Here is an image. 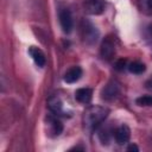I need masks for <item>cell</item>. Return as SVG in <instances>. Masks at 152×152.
I'll list each match as a JSON object with an SVG mask.
<instances>
[{
  "mask_svg": "<svg viewBox=\"0 0 152 152\" xmlns=\"http://www.w3.org/2000/svg\"><path fill=\"white\" fill-rule=\"evenodd\" d=\"M109 109L103 106H90L83 113V126L88 131L97 128L108 116Z\"/></svg>",
  "mask_w": 152,
  "mask_h": 152,
  "instance_id": "obj_1",
  "label": "cell"
},
{
  "mask_svg": "<svg viewBox=\"0 0 152 152\" xmlns=\"http://www.w3.org/2000/svg\"><path fill=\"white\" fill-rule=\"evenodd\" d=\"M99 30L87 19H83L81 23V37L87 45H94L99 39Z\"/></svg>",
  "mask_w": 152,
  "mask_h": 152,
  "instance_id": "obj_2",
  "label": "cell"
},
{
  "mask_svg": "<svg viewBox=\"0 0 152 152\" xmlns=\"http://www.w3.org/2000/svg\"><path fill=\"white\" fill-rule=\"evenodd\" d=\"M120 94V84L116 81H109L101 90V97L106 101H112L116 99Z\"/></svg>",
  "mask_w": 152,
  "mask_h": 152,
  "instance_id": "obj_3",
  "label": "cell"
},
{
  "mask_svg": "<svg viewBox=\"0 0 152 152\" xmlns=\"http://www.w3.org/2000/svg\"><path fill=\"white\" fill-rule=\"evenodd\" d=\"M84 11L91 15H99L104 11L103 0H84Z\"/></svg>",
  "mask_w": 152,
  "mask_h": 152,
  "instance_id": "obj_4",
  "label": "cell"
},
{
  "mask_svg": "<svg viewBox=\"0 0 152 152\" xmlns=\"http://www.w3.org/2000/svg\"><path fill=\"white\" fill-rule=\"evenodd\" d=\"M58 18H59V24L63 30L64 33H70L72 30V17L69 10L63 8L59 11L58 13Z\"/></svg>",
  "mask_w": 152,
  "mask_h": 152,
  "instance_id": "obj_5",
  "label": "cell"
},
{
  "mask_svg": "<svg viewBox=\"0 0 152 152\" xmlns=\"http://www.w3.org/2000/svg\"><path fill=\"white\" fill-rule=\"evenodd\" d=\"M114 53H115V45L113 40L110 38H106L101 44V49H100L101 57L104 61H110L114 57Z\"/></svg>",
  "mask_w": 152,
  "mask_h": 152,
  "instance_id": "obj_6",
  "label": "cell"
},
{
  "mask_svg": "<svg viewBox=\"0 0 152 152\" xmlns=\"http://www.w3.org/2000/svg\"><path fill=\"white\" fill-rule=\"evenodd\" d=\"M129 137H131V129H129V127L126 126V125L119 126V127L115 129V132H114L115 141H116L119 145L126 144V142L129 140Z\"/></svg>",
  "mask_w": 152,
  "mask_h": 152,
  "instance_id": "obj_7",
  "label": "cell"
},
{
  "mask_svg": "<svg viewBox=\"0 0 152 152\" xmlns=\"http://www.w3.org/2000/svg\"><path fill=\"white\" fill-rule=\"evenodd\" d=\"M48 107L50 109V112L56 115V116H59V115H64V110H63V103L61 101L59 97L57 96H51L49 100H48Z\"/></svg>",
  "mask_w": 152,
  "mask_h": 152,
  "instance_id": "obj_8",
  "label": "cell"
},
{
  "mask_svg": "<svg viewBox=\"0 0 152 152\" xmlns=\"http://www.w3.org/2000/svg\"><path fill=\"white\" fill-rule=\"evenodd\" d=\"M28 53H30V56L32 57V59H33V62L36 63L37 66L43 68V66L45 65V63H46V58H45L44 52H43L39 48L31 46V48L28 49Z\"/></svg>",
  "mask_w": 152,
  "mask_h": 152,
  "instance_id": "obj_9",
  "label": "cell"
},
{
  "mask_svg": "<svg viewBox=\"0 0 152 152\" xmlns=\"http://www.w3.org/2000/svg\"><path fill=\"white\" fill-rule=\"evenodd\" d=\"M81 76H82V69L80 66H71L64 74L63 80L66 83H75L81 78Z\"/></svg>",
  "mask_w": 152,
  "mask_h": 152,
  "instance_id": "obj_10",
  "label": "cell"
},
{
  "mask_svg": "<svg viewBox=\"0 0 152 152\" xmlns=\"http://www.w3.org/2000/svg\"><path fill=\"white\" fill-rule=\"evenodd\" d=\"M93 97V90L90 88H78L75 91V99L81 103H89Z\"/></svg>",
  "mask_w": 152,
  "mask_h": 152,
  "instance_id": "obj_11",
  "label": "cell"
},
{
  "mask_svg": "<svg viewBox=\"0 0 152 152\" xmlns=\"http://www.w3.org/2000/svg\"><path fill=\"white\" fill-rule=\"evenodd\" d=\"M48 124H49V126H50V132L56 137V135H59L61 133H62V131H63V125H62V122L59 121V119L56 116V115H53V114H51V115H49L48 116Z\"/></svg>",
  "mask_w": 152,
  "mask_h": 152,
  "instance_id": "obj_12",
  "label": "cell"
},
{
  "mask_svg": "<svg viewBox=\"0 0 152 152\" xmlns=\"http://www.w3.org/2000/svg\"><path fill=\"white\" fill-rule=\"evenodd\" d=\"M127 69L131 74H135V75H140L146 70L145 64L140 63V62H132L127 65Z\"/></svg>",
  "mask_w": 152,
  "mask_h": 152,
  "instance_id": "obj_13",
  "label": "cell"
},
{
  "mask_svg": "<svg viewBox=\"0 0 152 152\" xmlns=\"http://www.w3.org/2000/svg\"><path fill=\"white\" fill-rule=\"evenodd\" d=\"M110 137H112V129L104 127V128H101L99 131V138L102 141V144H108Z\"/></svg>",
  "mask_w": 152,
  "mask_h": 152,
  "instance_id": "obj_14",
  "label": "cell"
},
{
  "mask_svg": "<svg viewBox=\"0 0 152 152\" xmlns=\"http://www.w3.org/2000/svg\"><path fill=\"white\" fill-rule=\"evenodd\" d=\"M140 8L145 14L152 15V0H140Z\"/></svg>",
  "mask_w": 152,
  "mask_h": 152,
  "instance_id": "obj_15",
  "label": "cell"
},
{
  "mask_svg": "<svg viewBox=\"0 0 152 152\" xmlns=\"http://www.w3.org/2000/svg\"><path fill=\"white\" fill-rule=\"evenodd\" d=\"M135 103L138 106H152V96L150 95H144V96H140L135 100Z\"/></svg>",
  "mask_w": 152,
  "mask_h": 152,
  "instance_id": "obj_16",
  "label": "cell"
},
{
  "mask_svg": "<svg viewBox=\"0 0 152 152\" xmlns=\"http://www.w3.org/2000/svg\"><path fill=\"white\" fill-rule=\"evenodd\" d=\"M126 66H127V61L124 59V58H121V59H118V61H116L114 68H115V70H118V71H122Z\"/></svg>",
  "mask_w": 152,
  "mask_h": 152,
  "instance_id": "obj_17",
  "label": "cell"
},
{
  "mask_svg": "<svg viewBox=\"0 0 152 152\" xmlns=\"http://www.w3.org/2000/svg\"><path fill=\"white\" fill-rule=\"evenodd\" d=\"M127 151H134V152H138L139 151V148H138V146L135 145V144H129L128 146H127Z\"/></svg>",
  "mask_w": 152,
  "mask_h": 152,
  "instance_id": "obj_18",
  "label": "cell"
},
{
  "mask_svg": "<svg viewBox=\"0 0 152 152\" xmlns=\"http://www.w3.org/2000/svg\"><path fill=\"white\" fill-rule=\"evenodd\" d=\"M147 86H148V88H152V78H151V80L147 82Z\"/></svg>",
  "mask_w": 152,
  "mask_h": 152,
  "instance_id": "obj_19",
  "label": "cell"
},
{
  "mask_svg": "<svg viewBox=\"0 0 152 152\" xmlns=\"http://www.w3.org/2000/svg\"><path fill=\"white\" fill-rule=\"evenodd\" d=\"M148 30H150V33H151V34H152V25H151V26H150V28H148Z\"/></svg>",
  "mask_w": 152,
  "mask_h": 152,
  "instance_id": "obj_20",
  "label": "cell"
}]
</instances>
